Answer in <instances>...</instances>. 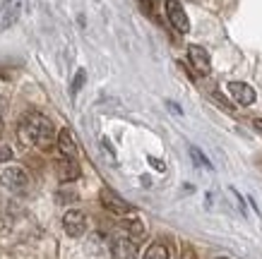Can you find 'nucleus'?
I'll return each instance as SVG.
<instances>
[{
	"label": "nucleus",
	"mask_w": 262,
	"mask_h": 259,
	"mask_svg": "<svg viewBox=\"0 0 262 259\" xmlns=\"http://www.w3.org/2000/svg\"><path fill=\"white\" fill-rule=\"evenodd\" d=\"M24 5H27V0H8V3L0 8V32H3V29H10V27L22 17Z\"/></svg>",
	"instance_id": "39448f33"
},
{
	"label": "nucleus",
	"mask_w": 262,
	"mask_h": 259,
	"mask_svg": "<svg viewBox=\"0 0 262 259\" xmlns=\"http://www.w3.org/2000/svg\"><path fill=\"white\" fill-rule=\"evenodd\" d=\"M166 17L178 34L190 32V19H188V15H185V10H183V5L178 0H166Z\"/></svg>",
	"instance_id": "f03ea898"
},
{
	"label": "nucleus",
	"mask_w": 262,
	"mask_h": 259,
	"mask_svg": "<svg viewBox=\"0 0 262 259\" xmlns=\"http://www.w3.org/2000/svg\"><path fill=\"white\" fill-rule=\"evenodd\" d=\"M188 60H190V65L195 67V72H200V75H209V70H212L209 53H207L202 46H198V43L188 46Z\"/></svg>",
	"instance_id": "6e6552de"
},
{
	"label": "nucleus",
	"mask_w": 262,
	"mask_h": 259,
	"mask_svg": "<svg viewBox=\"0 0 262 259\" xmlns=\"http://www.w3.org/2000/svg\"><path fill=\"white\" fill-rule=\"evenodd\" d=\"M229 94L238 106H253L255 99H257L255 89L246 82H229Z\"/></svg>",
	"instance_id": "0eeeda50"
},
{
	"label": "nucleus",
	"mask_w": 262,
	"mask_h": 259,
	"mask_svg": "<svg viewBox=\"0 0 262 259\" xmlns=\"http://www.w3.org/2000/svg\"><path fill=\"white\" fill-rule=\"evenodd\" d=\"M5 108H8V101L0 99V130H3V118H5Z\"/></svg>",
	"instance_id": "f3484780"
},
{
	"label": "nucleus",
	"mask_w": 262,
	"mask_h": 259,
	"mask_svg": "<svg viewBox=\"0 0 262 259\" xmlns=\"http://www.w3.org/2000/svg\"><path fill=\"white\" fill-rule=\"evenodd\" d=\"M63 228L70 238L84 236V230H87V216H84L80 209H70V211H65V216H63Z\"/></svg>",
	"instance_id": "7ed1b4c3"
},
{
	"label": "nucleus",
	"mask_w": 262,
	"mask_h": 259,
	"mask_svg": "<svg viewBox=\"0 0 262 259\" xmlns=\"http://www.w3.org/2000/svg\"><path fill=\"white\" fill-rule=\"evenodd\" d=\"M140 3H142L144 12H147V15H151V0H140Z\"/></svg>",
	"instance_id": "a211bd4d"
},
{
	"label": "nucleus",
	"mask_w": 262,
	"mask_h": 259,
	"mask_svg": "<svg viewBox=\"0 0 262 259\" xmlns=\"http://www.w3.org/2000/svg\"><path fill=\"white\" fill-rule=\"evenodd\" d=\"M168 108L173 110L176 115H181V113H183V110H181V108H178V106H176V103H171V101H168Z\"/></svg>",
	"instance_id": "6ab92c4d"
},
{
	"label": "nucleus",
	"mask_w": 262,
	"mask_h": 259,
	"mask_svg": "<svg viewBox=\"0 0 262 259\" xmlns=\"http://www.w3.org/2000/svg\"><path fill=\"white\" fill-rule=\"evenodd\" d=\"M10 158H12V149L5 147V144H0V163H5V161H10Z\"/></svg>",
	"instance_id": "dca6fc26"
},
{
	"label": "nucleus",
	"mask_w": 262,
	"mask_h": 259,
	"mask_svg": "<svg viewBox=\"0 0 262 259\" xmlns=\"http://www.w3.org/2000/svg\"><path fill=\"white\" fill-rule=\"evenodd\" d=\"M123 236L125 238H130L133 243H140L144 236H147V230H144V223L142 221H137V219H127L125 223H123Z\"/></svg>",
	"instance_id": "f8f14e48"
},
{
	"label": "nucleus",
	"mask_w": 262,
	"mask_h": 259,
	"mask_svg": "<svg viewBox=\"0 0 262 259\" xmlns=\"http://www.w3.org/2000/svg\"><path fill=\"white\" fill-rule=\"evenodd\" d=\"M190 156L195 158V163H198V166H205L207 171H212V163H209V161H207V158L202 156V154H200V151L195 149V147H190Z\"/></svg>",
	"instance_id": "2eb2a0df"
},
{
	"label": "nucleus",
	"mask_w": 262,
	"mask_h": 259,
	"mask_svg": "<svg viewBox=\"0 0 262 259\" xmlns=\"http://www.w3.org/2000/svg\"><path fill=\"white\" fill-rule=\"evenodd\" d=\"M216 259H229V257H216Z\"/></svg>",
	"instance_id": "5701e85b"
},
{
	"label": "nucleus",
	"mask_w": 262,
	"mask_h": 259,
	"mask_svg": "<svg viewBox=\"0 0 262 259\" xmlns=\"http://www.w3.org/2000/svg\"><path fill=\"white\" fill-rule=\"evenodd\" d=\"M151 161V166H157V171H164V163L161 161H157V158H149Z\"/></svg>",
	"instance_id": "aec40b11"
},
{
	"label": "nucleus",
	"mask_w": 262,
	"mask_h": 259,
	"mask_svg": "<svg viewBox=\"0 0 262 259\" xmlns=\"http://www.w3.org/2000/svg\"><path fill=\"white\" fill-rule=\"evenodd\" d=\"M58 149H60V154H63L65 158H75L77 156V144H75V137H72V132L65 127V130H60L58 132Z\"/></svg>",
	"instance_id": "9b49d317"
},
{
	"label": "nucleus",
	"mask_w": 262,
	"mask_h": 259,
	"mask_svg": "<svg viewBox=\"0 0 262 259\" xmlns=\"http://www.w3.org/2000/svg\"><path fill=\"white\" fill-rule=\"evenodd\" d=\"M56 171H58V178L63 182H72L80 178V166H77V161L75 158H60L56 163Z\"/></svg>",
	"instance_id": "9d476101"
},
{
	"label": "nucleus",
	"mask_w": 262,
	"mask_h": 259,
	"mask_svg": "<svg viewBox=\"0 0 262 259\" xmlns=\"http://www.w3.org/2000/svg\"><path fill=\"white\" fill-rule=\"evenodd\" d=\"M84 79H87V72L84 70H77V75H75V79H72V86H70V91H72V96L77 94L82 89V84H84Z\"/></svg>",
	"instance_id": "4468645a"
},
{
	"label": "nucleus",
	"mask_w": 262,
	"mask_h": 259,
	"mask_svg": "<svg viewBox=\"0 0 262 259\" xmlns=\"http://www.w3.org/2000/svg\"><path fill=\"white\" fill-rule=\"evenodd\" d=\"M144 259H168V247L164 243H151L144 252Z\"/></svg>",
	"instance_id": "ddd939ff"
},
{
	"label": "nucleus",
	"mask_w": 262,
	"mask_h": 259,
	"mask_svg": "<svg viewBox=\"0 0 262 259\" xmlns=\"http://www.w3.org/2000/svg\"><path fill=\"white\" fill-rule=\"evenodd\" d=\"M111 254H113V259H135L137 257V243H133V240L125 236L113 238Z\"/></svg>",
	"instance_id": "1a4fd4ad"
},
{
	"label": "nucleus",
	"mask_w": 262,
	"mask_h": 259,
	"mask_svg": "<svg viewBox=\"0 0 262 259\" xmlns=\"http://www.w3.org/2000/svg\"><path fill=\"white\" fill-rule=\"evenodd\" d=\"M99 197H101L103 209H106V211H111V214H116V216H125V214L133 211V206L127 204L123 197H118L113 190H108V187H103Z\"/></svg>",
	"instance_id": "20e7f679"
},
{
	"label": "nucleus",
	"mask_w": 262,
	"mask_h": 259,
	"mask_svg": "<svg viewBox=\"0 0 262 259\" xmlns=\"http://www.w3.org/2000/svg\"><path fill=\"white\" fill-rule=\"evenodd\" d=\"M27 182H29V178H27V173H24L19 166L5 168L3 175H0V185H5L8 190H15V192H19V190L27 187Z\"/></svg>",
	"instance_id": "423d86ee"
},
{
	"label": "nucleus",
	"mask_w": 262,
	"mask_h": 259,
	"mask_svg": "<svg viewBox=\"0 0 262 259\" xmlns=\"http://www.w3.org/2000/svg\"><path fill=\"white\" fill-rule=\"evenodd\" d=\"M5 228H8V219L0 214V230H5Z\"/></svg>",
	"instance_id": "412c9836"
},
{
	"label": "nucleus",
	"mask_w": 262,
	"mask_h": 259,
	"mask_svg": "<svg viewBox=\"0 0 262 259\" xmlns=\"http://www.w3.org/2000/svg\"><path fill=\"white\" fill-rule=\"evenodd\" d=\"M19 139L24 144H36L41 149H48L53 144V139H56V127L46 115L32 110V113L22 115V120H19Z\"/></svg>",
	"instance_id": "f257e3e1"
},
{
	"label": "nucleus",
	"mask_w": 262,
	"mask_h": 259,
	"mask_svg": "<svg viewBox=\"0 0 262 259\" xmlns=\"http://www.w3.org/2000/svg\"><path fill=\"white\" fill-rule=\"evenodd\" d=\"M255 127H257V130H262V120H255Z\"/></svg>",
	"instance_id": "4be33fe9"
}]
</instances>
